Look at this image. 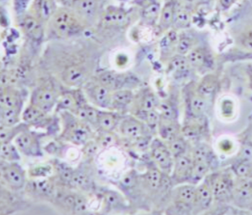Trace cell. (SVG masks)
<instances>
[{
  "mask_svg": "<svg viewBox=\"0 0 252 215\" xmlns=\"http://www.w3.org/2000/svg\"><path fill=\"white\" fill-rule=\"evenodd\" d=\"M1 172L4 180L15 189H21L25 186V172L23 168L15 162L4 161L1 165Z\"/></svg>",
  "mask_w": 252,
  "mask_h": 215,
  "instance_id": "14",
  "label": "cell"
},
{
  "mask_svg": "<svg viewBox=\"0 0 252 215\" xmlns=\"http://www.w3.org/2000/svg\"><path fill=\"white\" fill-rule=\"evenodd\" d=\"M160 101L154 93H147L141 102V111L158 109Z\"/></svg>",
  "mask_w": 252,
  "mask_h": 215,
  "instance_id": "42",
  "label": "cell"
},
{
  "mask_svg": "<svg viewBox=\"0 0 252 215\" xmlns=\"http://www.w3.org/2000/svg\"><path fill=\"white\" fill-rule=\"evenodd\" d=\"M193 171V160L190 153L174 158L171 181L173 186L190 183Z\"/></svg>",
  "mask_w": 252,
  "mask_h": 215,
  "instance_id": "11",
  "label": "cell"
},
{
  "mask_svg": "<svg viewBox=\"0 0 252 215\" xmlns=\"http://www.w3.org/2000/svg\"><path fill=\"white\" fill-rule=\"evenodd\" d=\"M89 181V178L86 174L82 171L77 170L74 171L70 183L74 186L84 187L88 185Z\"/></svg>",
  "mask_w": 252,
  "mask_h": 215,
  "instance_id": "47",
  "label": "cell"
},
{
  "mask_svg": "<svg viewBox=\"0 0 252 215\" xmlns=\"http://www.w3.org/2000/svg\"><path fill=\"white\" fill-rule=\"evenodd\" d=\"M161 117L169 119H178V110L177 106L169 101L160 102L158 108Z\"/></svg>",
  "mask_w": 252,
  "mask_h": 215,
  "instance_id": "40",
  "label": "cell"
},
{
  "mask_svg": "<svg viewBox=\"0 0 252 215\" xmlns=\"http://www.w3.org/2000/svg\"><path fill=\"white\" fill-rule=\"evenodd\" d=\"M21 100L17 91L11 87H5L1 92V108H21Z\"/></svg>",
  "mask_w": 252,
  "mask_h": 215,
  "instance_id": "27",
  "label": "cell"
},
{
  "mask_svg": "<svg viewBox=\"0 0 252 215\" xmlns=\"http://www.w3.org/2000/svg\"><path fill=\"white\" fill-rule=\"evenodd\" d=\"M45 112L32 104L23 113L24 121L29 124H37L42 121V120L45 118Z\"/></svg>",
  "mask_w": 252,
  "mask_h": 215,
  "instance_id": "33",
  "label": "cell"
},
{
  "mask_svg": "<svg viewBox=\"0 0 252 215\" xmlns=\"http://www.w3.org/2000/svg\"><path fill=\"white\" fill-rule=\"evenodd\" d=\"M232 172L237 178H249L252 176V157L241 156L236 162L233 163Z\"/></svg>",
  "mask_w": 252,
  "mask_h": 215,
  "instance_id": "24",
  "label": "cell"
},
{
  "mask_svg": "<svg viewBox=\"0 0 252 215\" xmlns=\"http://www.w3.org/2000/svg\"><path fill=\"white\" fill-rule=\"evenodd\" d=\"M74 11L85 17H93L98 11V0H74Z\"/></svg>",
  "mask_w": 252,
  "mask_h": 215,
  "instance_id": "25",
  "label": "cell"
},
{
  "mask_svg": "<svg viewBox=\"0 0 252 215\" xmlns=\"http://www.w3.org/2000/svg\"><path fill=\"white\" fill-rule=\"evenodd\" d=\"M98 146V144L95 142L88 141L85 143V147L83 149L84 153L88 157H92L97 152Z\"/></svg>",
  "mask_w": 252,
  "mask_h": 215,
  "instance_id": "50",
  "label": "cell"
},
{
  "mask_svg": "<svg viewBox=\"0 0 252 215\" xmlns=\"http://www.w3.org/2000/svg\"><path fill=\"white\" fill-rule=\"evenodd\" d=\"M158 132L161 140L169 143L179 136H182V125L179 122L178 119L161 117Z\"/></svg>",
  "mask_w": 252,
  "mask_h": 215,
  "instance_id": "17",
  "label": "cell"
},
{
  "mask_svg": "<svg viewBox=\"0 0 252 215\" xmlns=\"http://www.w3.org/2000/svg\"><path fill=\"white\" fill-rule=\"evenodd\" d=\"M17 146L10 143H1L0 154L2 160L9 162H15L19 161L20 155Z\"/></svg>",
  "mask_w": 252,
  "mask_h": 215,
  "instance_id": "36",
  "label": "cell"
},
{
  "mask_svg": "<svg viewBox=\"0 0 252 215\" xmlns=\"http://www.w3.org/2000/svg\"><path fill=\"white\" fill-rule=\"evenodd\" d=\"M116 143H117V136L111 132L102 131L97 139V143L102 148H106L110 145H114Z\"/></svg>",
  "mask_w": 252,
  "mask_h": 215,
  "instance_id": "44",
  "label": "cell"
},
{
  "mask_svg": "<svg viewBox=\"0 0 252 215\" xmlns=\"http://www.w3.org/2000/svg\"><path fill=\"white\" fill-rule=\"evenodd\" d=\"M56 103V93L48 87H38L32 93L31 104L38 107L45 113L51 111Z\"/></svg>",
  "mask_w": 252,
  "mask_h": 215,
  "instance_id": "16",
  "label": "cell"
},
{
  "mask_svg": "<svg viewBox=\"0 0 252 215\" xmlns=\"http://www.w3.org/2000/svg\"><path fill=\"white\" fill-rule=\"evenodd\" d=\"M117 117L113 113L98 112V125L102 131L111 132L117 125Z\"/></svg>",
  "mask_w": 252,
  "mask_h": 215,
  "instance_id": "35",
  "label": "cell"
},
{
  "mask_svg": "<svg viewBox=\"0 0 252 215\" xmlns=\"http://www.w3.org/2000/svg\"><path fill=\"white\" fill-rule=\"evenodd\" d=\"M205 42L204 33L194 29H185L179 33L178 42L177 45V54H189L192 49Z\"/></svg>",
  "mask_w": 252,
  "mask_h": 215,
  "instance_id": "12",
  "label": "cell"
},
{
  "mask_svg": "<svg viewBox=\"0 0 252 215\" xmlns=\"http://www.w3.org/2000/svg\"><path fill=\"white\" fill-rule=\"evenodd\" d=\"M120 130L124 136L135 141L150 136L149 133L152 132L147 125L132 117L123 119L120 124Z\"/></svg>",
  "mask_w": 252,
  "mask_h": 215,
  "instance_id": "13",
  "label": "cell"
},
{
  "mask_svg": "<svg viewBox=\"0 0 252 215\" xmlns=\"http://www.w3.org/2000/svg\"><path fill=\"white\" fill-rule=\"evenodd\" d=\"M169 68L173 71L174 75L177 78H186L190 74L195 73L194 69L192 68L187 56L185 55L176 54L173 56L171 61L169 62Z\"/></svg>",
  "mask_w": 252,
  "mask_h": 215,
  "instance_id": "19",
  "label": "cell"
},
{
  "mask_svg": "<svg viewBox=\"0 0 252 215\" xmlns=\"http://www.w3.org/2000/svg\"><path fill=\"white\" fill-rule=\"evenodd\" d=\"M100 83L104 86L106 87L109 90L115 89L117 86V77L113 72H105L102 73L98 77Z\"/></svg>",
  "mask_w": 252,
  "mask_h": 215,
  "instance_id": "43",
  "label": "cell"
},
{
  "mask_svg": "<svg viewBox=\"0 0 252 215\" xmlns=\"http://www.w3.org/2000/svg\"><path fill=\"white\" fill-rule=\"evenodd\" d=\"M176 6L177 3L173 0H169L164 4L163 7L161 9L159 19H158V27L161 30L167 32L173 29Z\"/></svg>",
  "mask_w": 252,
  "mask_h": 215,
  "instance_id": "21",
  "label": "cell"
},
{
  "mask_svg": "<svg viewBox=\"0 0 252 215\" xmlns=\"http://www.w3.org/2000/svg\"><path fill=\"white\" fill-rule=\"evenodd\" d=\"M186 117H207L211 100L198 92L196 81H190L185 88Z\"/></svg>",
  "mask_w": 252,
  "mask_h": 215,
  "instance_id": "3",
  "label": "cell"
},
{
  "mask_svg": "<svg viewBox=\"0 0 252 215\" xmlns=\"http://www.w3.org/2000/svg\"><path fill=\"white\" fill-rule=\"evenodd\" d=\"M23 30L26 34L34 39H39L42 36L43 29H42L41 20L32 16H26L22 20Z\"/></svg>",
  "mask_w": 252,
  "mask_h": 215,
  "instance_id": "23",
  "label": "cell"
},
{
  "mask_svg": "<svg viewBox=\"0 0 252 215\" xmlns=\"http://www.w3.org/2000/svg\"><path fill=\"white\" fill-rule=\"evenodd\" d=\"M102 20L107 25H122L126 21V14L125 12L120 9H112L108 10L104 13Z\"/></svg>",
  "mask_w": 252,
  "mask_h": 215,
  "instance_id": "34",
  "label": "cell"
},
{
  "mask_svg": "<svg viewBox=\"0 0 252 215\" xmlns=\"http://www.w3.org/2000/svg\"><path fill=\"white\" fill-rule=\"evenodd\" d=\"M76 13L75 12L64 8L56 10L50 19L51 26L55 33L63 37L78 33L82 28V25Z\"/></svg>",
  "mask_w": 252,
  "mask_h": 215,
  "instance_id": "5",
  "label": "cell"
},
{
  "mask_svg": "<svg viewBox=\"0 0 252 215\" xmlns=\"http://www.w3.org/2000/svg\"><path fill=\"white\" fill-rule=\"evenodd\" d=\"M207 117H186L182 125V135L191 143L204 141L209 136Z\"/></svg>",
  "mask_w": 252,
  "mask_h": 215,
  "instance_id": "9",
  "label": "cell"
},
{
  "mask_svg": "<svg viewBox=\"0 0 252 215\" xmlns=\"http://www.w3.org/2000/svg\"><path fill=\"white\" fill-rule=\"evenodd\" d=\"M214 196V204L232 205L235 176L231 168L216 170L208 175Z\"/></svg>",
  "mask_w": 252,
  "mask_h": 215,
  "instance_id": "2",
  "label": "cell"
},
{
  "mask_svg": "<svg viewBox=\"0 0 252 215\" xmlns=\"http://www.w3.org/2000/svg\"><path fill=\"white\" fill-rule=\"evenodd\" d=\"M87 206L88 205H87L86 199L84 196L76 195L73 211L77 214L84 213L86 212Z\"/></svg>",
  "mask_w": 252,
  "mask_h": 215,
  "instance_id": "49",
  "label": "cell"
},
{
  "mask_svg": "<svg viewBox=\"0 0 252 215\" xmlns=\"http://www.w3.org/2000/svg\"><path fill=\"white\" fill-rule=\"evenodd\" d=\"M98 112L94 108H91L89 106L78 107L77 113L81 119L86 122L90 123L94 126H98Z\"/></svg>",
  "mask_w": 252,
  "mask_h": 215,
  "instance_id": "37",
  "label": "cell"
},
{
  "mask_svg": "<svg viewBox=\"0 0 252 215\" xmlns=\"http://www.w3.org/2000/svg\"><path fill=\"white\" fill-rule=\"evenodd\" d=\"M31 188L38 194L51 196L53 193V185L49 180L41 179L32 181Z\"/></svg>",
  "mask_w": 252,
  "mask_h": 215,
  "instance_id": "39",
  "label": "cell"
},
{
  "mask_svg": "<svg viewBox=\"0 0 252 215\" xmlns=\"http://www.w3.org/2000/svg\"><path fill=\"white\" fill-rule=\"evenodd\" d=\"M66 138L75 144H85L88 142L89 131L80 125L75 119H71L66 125Z\"/></svg>",
  "mask_w": 252,
  "mask_h": 215,
  "instance_id": "20",
  "label": "cell"
},
{
  "mask_svg": "<svg viewBox=\"0 0 252 215\" xmlns=\"http://www.w3.org/2000/svg\"><path fill=\"white\" fill-rule=\"evenodd\" d=\"M249 2H250L251 4L252 5V0H249Z\"/></svg>",
  "mask_w": 252,
  "mask_h": 215,
  "instance_id": "54",
  "label": "cell"
},
{
  "mask_svg": "<svg viewBox=\"0 0 252 215\" xmlns=\"http://www.w3.org/2000/svg\"><path fill=\"white\" fill-rule=\"evenodd\" d=\"M105 198L106 202L109 205L117 206L120 203V197H119L118 194H117L116 193H113V192L105 193Z\"/></svg>",
  "mask_w": 252,
  "mask_h": 215,
  "instance_id": "51",
  "label": "cell"
},
{
  "mask_svg": "<svg viewBox=\"0 0 252 215\" xmlns=\"http://www.w3.org/2000/svg\"><path fill=\"white\" fill-rule=\"evenodd\" d=\"M143 113L144 120L152 132H158V125L161 121V114L158 109H152Z\"/></svg>",
  "mask_w": 252,
  "mask_h": 215,
  "instance_id": "38",
  "label": "cell"
},
{
  "mask_svg": "<svg viewBox=\"0 0 252 215\" xmlns=\"http://www.w3.org/2000/svg\"><path fill=\"white\" fill-rule=\"evenodd\" d=\"M21 108H1V122L4 126L10 127L17 125L19 121Z\"/></svg>",
  "mask_w": 252,
  "mask_h": 215,
  "instance_id": "31",
  "label": "cell"
},
{
  "mask_svg": "<svg viewBox=\"0 0 252 215\" xmlns=\"http://www.w3.org/2000/svg\"><path fill=\"white\" fill-rule=\"evenodd\" d=\"M166 144H167L168 147L174 158L186 154V153H190L191 143L187 140L183 135L179 136L175 140L166 143Z\"/></svg>",
  "mask_w": 252,
  "mask_h": 215,
  "instance_id": "28",
  "label": "cell"
},
{
  "mask_svg": "<svg viewBox=\"0 0 252 215\" xmlns=\"http://www.w3.org/2000/svg\"><path fill=\"white\" fill-rule=\"evenodd\" d=\"M215 200L213 189L208 176L196 185L195 199L193 215H200L210 212Z\"/></svg>",
  "mask_w": 252,
  "mask_h": 215,
  "instance_id": "10",
  "label": "cell"
},
{
  "mask_svg": "<svg viewBox=\"0 0 252 215\" xmlns=\"http://www.w3.org/2000/svg\"><path fill=\"white\" fill-rule=\"evenodd\" d=\"M192 24V10L190 8L181 5L176 6L175 17L173 29L177 31L190 29Z\"/></svg>",
  "mask_w": 252,
  "mask_h": 215,
  "instance_id": "22",
  "label": "cell"
},
{
  "mask_svg": "<svg viewBox=\"0 0 252 215\" xmlns=\"http://www.w3.org/2000/svg\"><path fill=\"white\" fill-rule=\"evenodd\" d=\"M77 100L71 94H65L63 96L60 100L59 108L63 109H70V110H76L77 109Z\"/></svg>",
  "mask_w": 252,
  "mask_h": 215,
  "instance_id": "45",
  "label": "cell"
},
{
  "mask_svg": "<svg viewBox=\"0 0 252 215\" xmlns=\"http://www.w3.org/2000/svg\"><path fill=\"white\" fill-rule=\"evenodd\" d=\"M245 1L241 13L230 21L229 34L238 50L252 55V5Z\"/></svg>",
  "mask_w": 252,
  "mask_h": 215,
  "instance_id": "1",
  "label": "cell"
},
{
  "mask_svg": "<svg viewBox=\"0 0 252 215\" xmlns=\"http://www.w3.org/2000/svg\"><path fill=\"white\" fill-rule=\"evenodd\" d=\"M238 0H218V7L222 11L230 10L235 5Z\"/></svg>",
  "mask_w": 252,
  "mask_h": 215,
  "instance_id": "52",
  "label": "cell"
},
{
  "mask_svg": "<svg viewBox=\"0 0 252 215\" xmlns=\"http://www.w3.org/2000/svg\"><path fill=\"white\" fill-rule=\"evenodd\" d=\"M161 6L157 2H150L144 8L142 11V18L149 25H153L159 19Z\"/></svg>",
  "mask_w": 252,
  "mask_h": 215,
  "instance_id": "32",
  "label": "cell"
},
{
  "mask_svg": "<svg viewBox=\"0 0 252 215\" xmlns=\"http://www.w3.org/2000/svg\"><path fill=\"white\" fill-rule=\"evenodd\" d=\"M134 98L131 91L119 90L112 95V101L121 106H126L132 102Z\"/></svg>",
  "mask_w": 252,
  "mask_h": 215,
  "instance_id": "41",
  "label": "cell"
},
{
  "mask_svg": "<svg viewBox=\"0 0 252 215\" xmlns=\"http://www.w3.org/2000/svg\"><path fill=\"white\" fill-rule=\"evenodd\" d=\"M195 191L196 185L191 183L175 185L169 193L174 212L180 215H193Z\"/></svg>",
  "mask_w": 252,
  "mask_h": 215,
  "instance_id": "4",
  "label": "cell"
},
{
  "mask_svg": "<svg viewBox=\"0 0 252 215\" xmlns=\"http://www.w3.org/2000/svg\"><path fill=\"white\" fill-rule=\"evenodd\" d=\"M231 204L241 211L252 212V176L236 177Z\"/></svg>",
  "mask_w": 252,
  "mask_h": 215,
  "instance_id": "7",
  "label": "cell"
},
{
  "mask_svg": "<svg viewBox=\"0 0 252 215\" xmlns=\"http://www.w3.org/2000/svg\"><path fill=\"white\" fill-rule=\"evenodd\" d=\"M57 170L63 181L67 183L70 182L74 171L69 165L64 163H59L57 164Z\"/></svg>",
  "mask_w": 252,
  "mask_h": 215,
  "instance_id": "46",
  "label": "cell"
},
{
  "mask_svg": "<svg viewBox=\"0 0 252 215\" xmlns=\"http://www.w3.org/2000/svg\"><path fill=\"white\" fill-rule=\"evenodd\" d=\"M35 11L42 21L51 19L56 10L53 0H35Z\"/></svg>",
  "mask_w": 252,
  "mask_h": 215,
  "instance_id": "29",
  "label": "cell"
},
{
  "mask_svg": "<svg viewBox=\"0 0 252 215\" xmlns=\"http://www.w3.org/2000/svg\"><path fill=\"white\" fill-rule=\"evenodd\" d=\"M23 132L21 129V126L12 129H1V143H10L12 139Z\"/></svg>",
  "mask_w": 252,
  "mask_h": 215,
  "instance_id": "48",
  "label": "cell"
},
{
  "mask_svg": "<svg viewBox=\"0 0 252 215\" xmlns=\"http://www.w3.org/2000/svg\"><path fill=\"white\" fill-rule=\"evenodd\" d=\"M196 87L198 92L204 97L212 100L217 94L220 88V80L218 76L212 73H208L203 76L201 81H196Z\"/></svg>",
  "mask_w": 252,
  "mask_h": 215,
  "instance_id": "18",
  "label": "cell"
},
{
  "mask_svg": "<svg viewBox=\"0 0 252 215\" xmlns=\"http://www.w3.org/2000/svg\"><path fill=\"white\" fill-rule=\"evenodd\" d=\"M247 76L249 80V86L252 92V65H249L247 68Z\"/></svg>",
  "mask_w": 252,
  "mask_h": 215,
  "instance_id": "53",
  "label": "cell"
},
{
  "mask_svg": "<svg viewBox=\"0 0 252 215\" xmlns=\"http://www.w3.org/2000/svg\"><path fill=\"white\" fill-rule=\"evenodd\" d=\"M15 143L18 150L27 156L41 155L38 137L29 131H23L17 135Z\"/></svg>",
  "mask_w": 252,
  "mask_h": 215,
  "instance_id": "15",
  "label": "cell"
},
{
  "mask_svg": "<svg viewBox=\"0 0 252 215\" xmlns=\"http://www.w3.org/2000/svg\"><path fill=\"white\" fill-rule=\"evenodd\" d=\"M85 72L77 67L66 68L63 74V80L66 85L75 86L83 82L85 79Z\"/></svg>",
  "mask_w": 252,
  "mask_h": 215,
  "instance_id": "30",
  "label": "cell"
},
{
  "mask_svg": "<svg viewBox=\"0 0 252 215\" xmlns=\"http://www.w3.org/2000/svg\"><path fill=\"white\" fill-rule=\"evenodd\" d=\"M150 153L155 165L164 174L170 176L174 164V157L166 142L159 139L153 140L151 142Z\"/></svg>",
  "mask_w": 252,
  "mask_h": 215,
  "instance_id": "8",
  "label": "cell"
},
{
  "mask_svg": "<svg viewBox=\"0 0 252 215\" xmlns=\"http://www.w3.org/2000/svg\"><path fill=\"white\" fill-rule=\"evenodd\" d=\"M109 91L98 81V84L92 85L89 94L92 95V98L94 99L96 104L103 108H107L112 101V96L109 94Z\"/></svg>",
  "mask_w": 252,
  "mask_h": 215,
  "instance_id": "26",
  "label": "cell"
},
{
  "mask_svg": "<svg viewBox=\"0 0 252 215\" xmlns=\"http://www.w3.org/2000/svg\"><path fill=\"white\" fill-rule=\"evenodd\" d=\"M195 73L205 74L214 69L215 59L213 51L206 42L200 44L187 55Z\"/></svg>",
  "mask_w": 252,
  "mask_h": 215,
  "instance_id": "6",
  "label": "cell"
}]
</instances>
